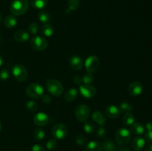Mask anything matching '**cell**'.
<instances>
[{
    "mask_svg": "<svg viewBox=\"0 0 152 151\" xmlns=\"http://www.w3.org/2000/svg\"><path fill=\"white\" fill-rule=\"evenodd\" d=\"M42 97V101L44 103L49 104L51 102V98H50V96L49 95H43Z\"/></svg>",
    "mask_w": 152,
    "mask_h": 151,
    "instance_id": "60d3db41",
    "label": "cell"
},
{
    "mask_svg": "<svg viewBox=\"0 0 152 151\" xmlns=\"http://www.w3.org/2000/svg\"><path fill=\"white\" fill-rule=\"evenodd\" d=\"M143 90V87H142V83L138 81H133L131 83L128 88V92L129 95L132 96H137L142 93Z\"/></svg>",
    "mask_w": 152,
    "mask_h": 151,
    "instance_id": "8fae6325",
    "label": "cell"
},
{
    "mask_svg": "<svg viewBox=\"0 0 152 151\" xmlns=\"http://www.w3.org/2000/svg\"><path fill=\"white\" fill-rule=\"evenodd\" d=\"M52 134L55 139L62 140L66 137L68 134V130L66 126L62 123H57L53 126L52 129Z\"/></svg>",
    "mask_w": 152,
    "mask_h": 151,
    "instance_id": "ba28073f",
    "label": "cell"
},
{
    "mask_svg": "<svg viewBox=\"0 0 152 151\" xmlns=\"http://www.w3.org/2000/svg\"><path fill=\"white\" fill-rule=\"evenodd\" d=\"M92 119L94 120V121L95 123H96V124H99L101 126L104 125L105 124V122H106V119H105L103 114L97 110L93 113V114H92Z\"/></svg>",
    "mask_w": 152,
    "mask_h": 151,
    "instance_id": "ac0fdd59",
    "label": "cell"
},
{
    "mask_svg": "<svg viewBox=\"0 0 152 151\" xmlns=\"http://www.w3.org/2000/svg\"><path fill=\"white\" fill-rule=\"evenodd\" d=\"M29 34L27 31L24 30H19L16 31L14 33L13 38L16 41L19 42H23V41H26L29 39Z\"/></svg>",
    "mask_w": 152,
    "mask_h": 151,
    "instance_id": "2e32d148",
    "label": "cell"
},
{
    "mask_svg": "<svg viewBox=\"0 0 152 151\" xmlns=\"http://www.w3.org/2000/svg\"><path fill=\"white\" fill-rule=\"evenodd\" d=\"M132 138L130 130L127 128H120L117 130L115 133L116 142L120 146H126L129 143Z\"/></svg>",
    "mask_w": 152,
    "mask_h": 151,
    "instance_id": "277c9868",
    "label": "cell"
},
{
    "mask_svg": "<svg viewBox=\"0 0 152 151\" xmlns=\"http://www.w3.org/2000/svg\"><path fill=\"white\" fill-rule=\"evenodd\" d=\"M123 124H126V125H128V126L132 125L135 121L134 115L132 113H126V115H125V116L123 117Z\"/></svg>",
    "mask_w": 152,
    "mask_h": 151,
    "instance_id": "4316f807",
    "label": "cell"
},
{
    "mask_svg": "<svg viewBox=\"0 0 152 151\" xmlns=\"http://www.w3.org/2000/svg\"><path fill=\"white\" fill-rule=\"evenodd\" d=\"M2 64H3V58H2V56L0 55V67L2 65Z\"/></svg>",
    "mask_w": 152,
    "mask_h": 151,
    "instance_id": "f6af8a7d",
    "label": "cell"
},
{
    "mask_svg": "<svg viewBox=\"0 0 152 151\" xmlns=\"http://www.w3.org/2000/svg\"><path fill=\"white\" fill-rule=\"evenodd\" d=\"M83 129H84L85 132L86 133H88V134H91V133H94L95 130V126L92 124L90 121H85L84 124H83Z\"/></svg>",
    "mask_w": 152,
    "mask_h": 151,
    "instance_id": "f1b7e54d",
    "label": "cell"
},
{
    "mask_svg": "<svg viewBox=\"0 0 152 151\" xmlns=\"http://www.w3.org/2000/svg\"><path fill=\"white\" fill-rule=\"evenodd\" d=\"M77 95H78V90L75 88H71L69 90H68V91L65 93V100L68 102H74L77 97Z\"/></svg>",
    "mask_w": 152,
    "mask_h": 151,
    "instance_id": "d6986e66",
    "label": "cell"
},
{
    "mask_svg": "<svg viewBox=\"0 0 152 151\" xmlns=\"http://www.w3.org/2000/svg\"><path fill=\"white\" fill-rule=\"evenodd\" d=\"M12 74L15 79L17 80L18 81H25L28 76L27 69L21 64H16L13 67Z\"/></svg>",
    "mask_w": 152,
    "mask_h": 151,
    "instance_id": "5b68a950",
    "label": "cell"
},
{
    "mask_svg": "<svg viewBox=\"0 0 152 151\" xmlns=\"http://www.w3.org/2000/svg\"><path fill=\"white\" fill-rule=\"evenodd\" d=\"M39 25L37 23L33 22V23L30 24L29 26H28V30H29L30 33L33 34V35H36L39 32Z\"/></svg>",
    "mask_w": 152,
    "mask_h": 151,
    "instance_id": "e575fe53",
    "label": "cell"
},
{
    "mask_svg": "<svg viewBox=\"0 0 152 151\" xmlns=\"http://www.w3.org/2000/svg\"><path fill=\"white\" fill-rule=\"evenodd\" d=\"M1 36H0V41H1Z\"/></svg>",
    "mask_w": 152,
    "mask_h": 151,
    "instance_id": "c3c4849f",
    "label": "cell"
},
{
    "mask_svg": "<svg viewBox=\"0 0 152 151\" xmlns=\"http://www.w3.org/2000/svg\"><path fill=\"white\" fill-rule=\"evenodd\" d=\"M120 110L121 112L124 113H129L133 110V107L131 104L128 103V102H123V103L120 104Z\"/></svg>",
    "mask_w": 152,
    "mask_h": 151,
    "instance_id": "83f0119b",
    "label": "cell"
},
{
    "mask_svg": "<svg viewBox=\"0 0 152 151\" xmlns=\"http://www.w3.org/2000/svg\"><path fill=\"white\" fill-rule=\"evenodd\" d=\"M56 147H57V142H56V139H49V140L46 142V147L48 150H54L55 148H56Z\"/></svg>",
    "mask_w": 152,
    "mask_h": 151,
    "instance_id": "836d02e7",
    "label": "cell"
},
{
    "mask_svg": "<svg viewBox=\"0 0 152 151\" xmlns=\"http://www.w3.org/2000/svg\"><path fill=\"white\" fill-rule=\"evenodd\" d=\"M31 46L37 51H42L48 47V41L42 36H35L31 40Z\"/></svg>",
    "mask_w": 152,
    "mask_h": 151,
    "instance_id": "52a82bcc",
    "label": "cell"
},
{
    "mask_svg": "<svg viewBox=\"0 0 152 151\" xmlns=\"http://www.w3.org/2000/svg\"><path fill=\"white\" fill-rule=\"evenodd\" d=\"M4 25L6 28H14L17 25V19L13 15H7L4 20Z\"/></svg>",
    "mask_w": 152,
    "mask_h": 151,
    "instance_id": "ffe728a7",
    "label": "cell"
},
{
    "mask_svg": "<svg viewBox=\"0 0 152 151\" xmlns=\"http://www.w3.org/2000/svg\"><path fill=\"white\" fill-rule=\"evenodd\" d=\"M90 115V109L86 105H80L75 110V115L80 121H86Z\"/></svg>",
    "mask_w": 152,
    "mask_h": 151,
    "instance_id": "9c48e42d",
    "label": "cell"
},
{
    "mask_svg": "<svg viewBox=\"0 0 152 151\" xmlns=\"http://www.w3.org/2000/svg\"><path fill=\"white\" fill-rule=\"evenodd\" d=\"M69 65L72 69L79 70L83 66V61L80 56H73L69 59Z\"/></svg>",
    "mask_w": 152,
    "mask_h": 151,
    "instance_id": "5bb4252c",
    "label": "cell"
},
{
    "mask_svg": "<svg viewBox=\"0 0 152 151\" xmlns=\"http://www.w3.org/2000/svg\"><path fill=\"white\" fill-rule=\"evenodd\" d=\"M117 151H131L129 148L126 147H122L119 148L118 150H117Z\"/></svg>",
    "mask_w": 152,
    "mask_h": 151,
    "instance_id": "7bdbcfd3",
    "label": "cell"
},
{
    "mask_svg": "<svg viewBox=\"0 0 152 151\" xmlns=\"http://www.w3.org/2000/svg\"><path fill=\"white\" fill-rule=\"evenodd\" d=\"M68 10L74 11L78 9L80 6V0H68Z\"/></svg>",
    "mask_w": 152,
    "mask_h": 151,
    "instance_id": "f546056e",
    "label": "cell"
},
{
    "mask_svg": "<svg viewBox=\"0 0 152 151\" xmlns=\"http://www.w3.org/2000/svg\"><path fill=\"white\" fill-rule=\"evenodd\" d=\"M1 128H2V127H1V123H0V131H1Z\"/></svg>",
    "mask_w": 152,
    "mask_h": 151,
    "instance_id": "7dc6e473",
    "label": "cell"
},
{
    "mask_svg": "<svg viewBox=\"0 0 152 151\" xmlns=\"http://www.w3.org/2000/svg\"><path fill=\"white\" fill-rule=\"evenodd\" d=\"M46 89L48 91L55 96H59L64 91V87L60 81L53 78H49L46 81Z\"/></svg>",
    "mask_w": 152,
    "mask_h": 151,
    "instance_id": "7a4b0ae2",
    "label": "cell"
},
{
    "mask_svg": "<svg viewBox=\"0 0 152 151\" xmlns=\"http://www.w3.org/2000/svg\"><path fill=\"white\" fill-rule=\"evenodd\" d=\"M31 151H46V150L44 148V147H42V145L35 144L32 147Z\"/></svg>",
    "mask_w": 152,
    "mask_h": 151,
    "instance_id": "f35d334b",
    "label": "cell"
},
{
    "mask_svg": "<svg viewBox=\"0 0 152 151\" xmlns=\"http://www.w3.org/2000/svg\"><path fill=\"white\" fill-rule=\"evenodd\" d=\"M31 5L36 9L41 10L46 7L48 4V0H29Z\"/></svg>",
    "mask_w": 152,
    "mask_h": 151,
    "instance_id": "cb8c5ba5",
    "label": "cell"
},
{
    "mask_svg": "<svg viewBox=\"0 0 152 151\" xmlns=\"http://www.w3.org/2000/svg\"><path fill=\"white\" fill-rule=\"evenodd\" d=\"M82 78H83V83L84 84H91L94 81V76L91 73L85 74Z\"/></svg>",
    "mask_w": 152,
    "mask_h": 151,
    "instance_id": "d6a6232c",
    "label": "cell"
},
{
    "mask_svg": "<svg viewBox=\"0 0 152 151\" xmlns=\"http://www.w3.org/2000/svg\"><path fill=\"white\" fill-rule=\"evenodd\" d=\"M145 139L150 144L152 143V130L151 131H147V133L145 134Z\"/></svg>",
    "mask_w": 152,
    "mask_h": 151,
    "instance_id": "74e56055",
    "label": "cell"
},
{
    "mask_svg": "<svg viewBox=\"0 0 152 151\" xmlns=\"http://www.w3.org/2000/svg\"><path fill=\"white\" fill-rule=\"evenodd\" d=\"M145 151H152V143L149 144L145 147Z\"/></svg>",
    "mask_w": 152,
    "mask_h": 151,
    "instance_id": "ee69618b",
    "label": "cell"
},
{
    "mask_svg": "<svg viewBox=\"0 0 152 151\" xmlns=\"http://www.w3.org/2000/svg\"><path fill=\"white\" fill-rule=\"evenodd\" d=\"M38 19L42 23L48 24V22H50L51 20V16H50V13H48V12L41 11L39 13Z\"/></svg>",
    "mask_w": 152,
    "mask_h": 151,
    "instance_id": "d4e9b609",
    "label": "cell"
},
{
    "mask_svg": "<svg viewBox=\"0 0 152 151\" xmlns=\"http://www.w3.org/2000/svg\"><path fill=\"white\" fill-rule=\"evenodd\" d=\"M87 151H102V144L97 141H91L86 146Z\"/></svg>",
    "mask_w": 152,
    "mask_h": 151,
    "instance_id": "7402d4cb",
    "label": "cell"
},
{
    "mask_svg": "<svg viewBox=\"0 0 152 151\" xmlns=\"http://www.w3.org/2000/svg\"><path fill=\"white\" fill-rule=\"evenodd\" d=\"M145 128L147 131H151V130H152V123L147 122L145 125Z\"/></svg>",
    "mask_w": 152,
    "mask_h": 151,
    "instance_id": "b9f144b4",
    "label": "cell"
},
{
    "mask_svg": "<svg viewBox=\"0 0 152 151\" xmlns=\"http://www.w3.org/2000/svg\"><path fill=\"white\" fill-rule=\"evenodd\" d=\"M105 115L111 118H118L120 115V108L117 107L115 105H108L106 107L105 110Z\"/></svg>",
    "mask_w": 152,
    "mask_h": 151,
    "instance_id": "4fadbf2b",
    "label": "cell"
},
{
    "mask_svg": "<svg viewBox=\"0 0 152 151\" xmlns=\"http://www.w3.org/2000/svg\"><path fill=\"white\" fill-rule=\"evenodd\" d=\"M40 31L44 36L50 37L53 34L54 30H53V27L52 25H49V24H45L41 28Z\"/></svg>",
    "mask_w": 152,
    "mask_h": 151,
    "instance_id": "603a6c76",
    "label": "cell"
},
{
    "mask_svg": "<svg viewBox=\"0 0 152 151\" xmlns=\"http://www.w3.org/2000/svg\"><path fill=\"white\" fill-rule=\"evenodd\" d=\"M45 130L42 128L39 127V128H37L34 130V137L37 142H40V141L43 140L45 139Z\"/></svg>",
    "mask_w": 152,
    "mask_h": 151,
    "instance_id": "484cf974",
    "label": "cell"
},
{
    "mask_svg": "<svg viewBox=\"0 0 152 151\" xmlns=\"http://www.w3.org/2000/svg\"><path fill=\"white\" fill-rule=\"evenodd\" d=\"M1 19H2V15H1V13L0 12V22H1Z\"/></svg>",
    "mask_w": 152,
    "mask_h": 151,
    "instance_id": "bcb514c9",
    "label": "cell"
},
{
    "mask_svg": "<svg viewBox=\"0 0 152 151\" xmlns=\"http://www.w3.org/2000/svg\"><path fill=\"white\" fill-rule=\"evenodd\" d=\"M145 144V140L143 138L136 137L132 140V147L135 151H140L143 149Z\"/></svg>",
    "mask_w": 152,
    "mask_h": 151,
    "instance_id": "9a60e30c",
    "label": "cell"
},
{
    "mask_svg": "<svg viewBox=\"0 0 152 151\" xmlns=\"http://www.w3.org/2000/svg\"><path fill=\"white\" fill-rule=\"evenodd\" d=\"M10 76V71L8 69H1L0 70V81H6L9 78Z\"/></svg>",
    "mask_w": 152,
    "mask_h": 151,
    "instance_id": "1f68e13d",
    "label": "cell"
},
{
    "mask_svg": "<svg viewBox=\"0 0 152 151\" xmlns=\"http://www.w3.org/2000/svg\"><path fill=\"white\" fill-rule=\"evenodd\" d=\"M102 147L104 151H117V145L110 139H105L102 144Z\"/></svg>",
    "mask_w": 152,
    "mask_h": 151,
    "instance_id": "e0dca14e",
    "label": "cell"
},
{
    "mask_svg": "<svg viewBox=\"0 0 152 151\" xmlns=\"http://www.w3.org/2000/svg\"><path fill=\"white\" fill-rule=\"evenodd\" d=\"M144 127L139 122H134L131 125V132L137 136H140L144 133Z\"/></svg>",
    "mask_w": 152,
    "mask_h": 151,
    "instance_id": "44dd1931",
    "label": "cell"
},
{
    "mask_svg": "<svg viewBox=\"0 0 152 151\" xmlns=\"http://www.w3.org/2000/svg\"><path fill=\"white\" fill-rule=\"evenodd\" d=\"M80 93L82 96L86 99H91L96 95V90L94 86L91 84H83L80 86Z\"/></svg>",
    "mask_w": 152,
    "mask_h": 151,
    "instance_id": "30bf717a",
    "label": "cell"
},
{
    "mask_svg": "<svg viewBox=\"0 0 152 151\" xmlns=\"http://www.w3.org/2000/svg\"><path fill=\"white\" fill-rule=\"evenodd\" d=\"M26 108L28 110L30 111V112L34 113L38 110V105H37V102H35L33 100H31L28 101V102H27Z\"/></svg>",
    "mask_w": 152,
    "mask_h": 151,
    "instance_id": "4dcf8cb0",
    "label": "cell"
},
{
    "mask_svg": "<svg viewBox=\"0 0 152 151\" xmlns=\"http://www.w3.org/2000/svg\"><path fill=\"white\" fill-rule=\"evenodd\" d=\"M74 81L75 84H78V85H81V84L83 83V78L80 76L77 75L74 78Z\"/></svg>",
    "mask_w": 152,
    "mask_h": 151,
    "instance_id": "ab89813d",
    "label": "cell"
},
{
    "mask_svg": "<svg viewBox=\"0 0 152 151\" xmlns=\"http://www.w3.org/2000/svg\"><path fill=\"white\" fill-rule=\"evenodd\" d=\"M45 90L42 86L37 83H33L26 88V95L32 99H38L44 95Z\"/></svg>",
    "mask_w": 152,
    "mask_h": 151,
    "instance_id": "3957f363",
    "label": "cell"
},
{
    "mask_svg": "<svg viewBox=\"0 0 152 151\" xmlns=\"http://www.w3.org/2000/svg\"><path fill=\"white\" fill-rule=\"evenodd\" d=\"M28 7V0H13L10 5V10L14 16H20L26 13Z\"/></svg>",
    "mask_w": 152,
    "mask_h": 151,
    "instance_id": "6da1fadb",
    "label": "cell"
},
{
    "mask_svg": "<svg viewBox=\"0 0 152 151\" xmlns=\"http://www.w3.org/2000/svg\"><path fill=\"white\" fill-rule=\"evenodd\" d=\"M75 141L76 143L78 145H80V146H83V145L86 144V142H87V139H86V138L83 135H77V136H76Z\"/></svg>",
    "mask_w": 152,
    "mask_h": 151,
    "instance_id": "d590c367",
    "label": "cell"
},
{
    "mask_svg": "<svg viewBox=\"0 0 152 151\" xmlns=\"http://www.w3.org/2000/svg\"><path fill=\"white\" fill-rule=\"evenodd\" d=\"M34 121L36 125L43 127L48 124L49 121V117L46 113L42 112L38 113L34 117Z\"/></svg>",
    "mask_w": 152,
    "mask_h": 151,
    "instance_id": "7c38bea8",
    "label": "cell"
},
{
    "mask_svg": "<svg viewBox=\"0 0 152 151\" xmlns=\"http://www.w3.org/2000/svg\"><path fill=\"white\" fill-rule=\"evenodd\" d=\"M99 65H100V61L99 58L95 55H92L86 59V62H85V66H86V70L88 73H94L99 68Z\"/></svg>",
    "mask_w": 152,
    "mask_h": 151,
    "instance_id": "8992f818",
    "label": "cell"
},
{
    "mask_svg": "<svg viewBox=\"0 0 152 151\" xmlns=\"http://www.w3.org/2000/svg\"><path fill=\"white\" fill-rule=\"evenodd\" d=\"M107 135V130L103 127H99L96 132V136L98 138H103Z\"/></svg>",
    "mask_w": 152,
    "mask_h": 151,
    "instance_id": "8d00e7d4",
    "label": "cell"
}]
</instances>
